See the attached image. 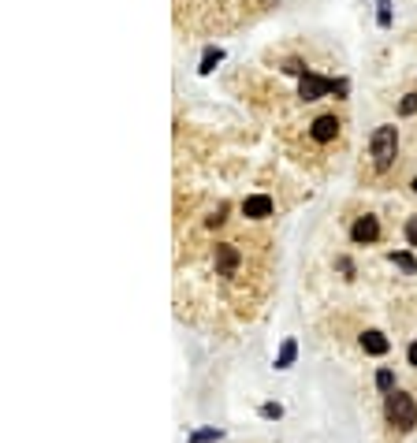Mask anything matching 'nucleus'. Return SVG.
<instances>
[{"label": "nucleus", "instance_id": "2", "mask_svg": "<svg viewBox=\"0 0 417 443\" xmlns=\"http://www.w3.org/2000/svg\"><path fill=\"white\" fill-rule=\"evenodd\" d=\"M395 150H398V131L395 127H376L373 134V161L376 168H387L395 161Z\"/></svg>", "mask_w": 417, "mask_h": 443}, {"label": "nucleus", "instance_id": "5", "mask_svg": "<svg viewBox=\"0 0 417 443\" xmlns=\"http://www.w3.org/2000/svg\"><path fill=\"white\" fill-rule=\"evenodd\" d=\"M376 235H380L376 216H358L354 227H350V238H354V243H376Z\"/></svg>", "mask_w": 417, "mask_h": 443}, {"label": "nucleus", "instance_id": "10", "mask_svg": "<svg viewBox=\"0 0 417 443\" xmlns=\"http://www.w3.org/2000/svg\"><path fill=\"white\" fill-rule=\"evenodd\" d=\"M376 384H380V391H387V395H391V384H395L391 369H380V373H376Z\"/></svg>", "mask_w": 417, "mask_h": 443}, {"label": "nucleus", "instance_id": "11", "mask_svg": "<svg viewBox=\"0 0 417 443\" xmlns=\"http://www.w3.org/2000/svg\"><path fill=\"white\" fill-rule=\"evenodd\" d=\"M398 112H403V116H414V112H417V94H406L403 105H398Z\"/></svg>", "mask_w": 417, "mask_h": 443}, {"label": "nucleus", "instance_id": "6", "mask_svg": "<svg viewBox=\"0 0 417 443\" xmlns=\"http://www.w3.org/2000/svg\"><path fill=\"white\" fill-rule=\"evenodd\" d=\"M309 134L317 138V142H332V138L339 134V119H336V116H321V119H313Z\"/></svg>", "mask_w": 417, "mask_h": 443}, {"label": "nucleus", "instance_id": "14", "mask_svg": "<svg viewBox=\"0 0 417 443\" xmlns=\"http://www.w3.org/2000/svg\"><path fill=\"white\" fill-rule=\"evenodd\" d=\"M291 358H294V343H283V354H280V369H283V365H291Z\"/></svg>", "mask_w": 417, "mask_h": 443}, {"label": "nucleus", "instance_id": "7", "mask_svg": "<svg viewBox=\"0 0 417 443\" xmlns=\"http://www.w3.org/2000/svg\"><path fill=\"white\" fill-rule=\"evenodd\" d=\"M361 347H365V354H387V339L380 336V331H365V336H361Z\"/></svg>", "mask_w": 417, "mask_h": 443}, {"label": "nucleus", "instance_id": "12", "mask_svg": "<svg viewBox=\"0 0 417 443\" xmlns=\"http://www.w3.org/2000/svg\"><path fill=\"white\" fill-rule=\"evenodd\" d=\"M406 243H410V246H417V216H410V220H406Z\"/></svg>", "mask_w": 417, "mask_h": 443}, {"label": "nucleus", "instance_id": "4", "mask_svg": "<svg viewBox=\"0 0 417 443\" xmlns=\"http://www.w3.org/2000/svg\"><path fill=\"white\" fill-rule=\"evenodd\" d=\"M243 216L268 220V216H272V198H268V194H254V198H246L243 201Z\"/></svg>", "mask_w": 417, "mask_h": 443}, {"label": "nucleus", "instance_id": "8", "mask_svg": "<svg viewBox=\"0 0 417 443\" xmlns=\"http://www.w3.org/2000/svg\"><path fill=\"white\" fill-rule=\"evenodd\" d=\"M220 60H224V52H220V49H209V52H205V60H201V75H209V71L216 68Z\"/></svg>", "mask_w": 417, "mask_h": 443}, {"label": "nucleus", "instance_id": "1", "mask_svg": "<svg viewBox=\"0 0 417 443\" xmlns=\"http://www.w3.org/2000/svg\"><path fill=\"white\" fill-rule=\"evenodd\" d=\"M387 418H391L398 429H414L417 424V406L406 391H391L387 395Z\"/></svg>", "mask_w": 417, "mask_h": 443}, {"label": "nucleus", "instance_id": "9", "mask_svg": "<svg viewBox=\"0 0 417 443\" xmlns=\"http://www.w3.org/2000/svg\"><path fill=\"white\" fill-rule=\"evenodd\" d=\"M391 261L398 265V269H406V272H417V261L410 254H391Z\"/></svg>", "mask_w": 417, "mask_h": 443}, {"label": "nucleus", "instance_id": "3", "mask_svg": "<svg viewBox=\"0 0 417 443\" xmlns=\"http://www.w3.org/2000/svg\"><path fill=\"white\" fill-rule=\"evenodd\" d=\"M298 94H302V101H317L324 94H332V79H321V75H309V71H305Z\"/></svg>", "mask_w": 417, "mask_h": 443}, {"label": "nucleus", "instance_id": "16", "mask_svg": "<svg viewBox=\"0 0 417 443\" xmlns=\"http://www.w3.org/2000/svg\"><path fill=\"white\" fill-rule=\"evenodd\" d=\"M414 190H417V175H414Z\"/></svg>", "mask_w": 417, "mask_h": 443}, {"label": "nucleus", "instance_id": "15", "mask_svg": "<svg viewBox=\"0 0 417 443\" xmlns=\"http://www.w3.org/2000/svg\"><path fill=\"white\" fill-rule=\"evenodd\" d=\"M406 358H410V365H417V339L410 343V354H406Z\"/></svg>", "mask_w": 417, "mask_h": 443}, {"label": "nucleus", "instance_id": "13", "mask_svg": "<svg viewBox=\"0 0 417 443\" xmlns=\"http://www.w3.org/2000/svg\"><path fill=\"white\" fill-rule=\"evenodd\" d=\"M376 19H380V26H391V12H387V0H380V15H376Z\"/></svg>", "mask_w": 417, "mask_h": 443}]
</instances>
